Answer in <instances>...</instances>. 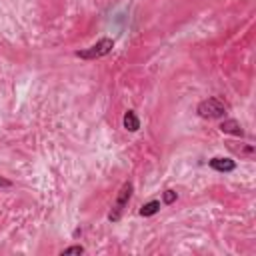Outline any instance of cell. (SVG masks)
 I'll return each instance as SVG.
<instances>
[{
    "label": "cell",
    "instance_id": "cell-8",
    "mask_svg": "<svg viewBox=\"0 0 256 256\" xmlns=\"http://www.w3.org/2000/svg\"><path fill=\"white\" fill-rule=\"evenodd\" d=\"M60 254H62V256H68V254H84V246H80V244H74V246H68V248H64Z\"/></svg>",
    "mask_w": 256,
    "mask_h": 256
},
{
    "label": "cell",
    "instance_id": "cell-9",
    "mask_svg": "<svg viewBox=\"0 0 256 256\" xmlns=\"http://www.w3.org/2000/svg\"><path fill=\"white\" fill-rule=\"evenodd\" d=\"M176 198H178V194H176L174 190H164V194H162L164 204H174V202H176Z\"/></svg>",
    "mask_w": 256,
    "mask_h": 256
},
{
    "label": "cell",
    "instance_id": "cell-2",
    "mask_svg": "<svg viewBox=\"0 0 256 256\" xmlns=\"http://www.w3.org/2000/svg\"><path fill=\"white\" fill-rule=\"evenodd\" d=\"M132 192H134V184L130 180L124 182L120 192H118V196H116V200H114V204H112V210L108 212V220L110 222H118L122 218V212L126 210V206H128V202L132 198Z\"/></svg>",
    "mask_w": 256,
    "mask_h": 256
},
{
    "label": "cell",
    "instance_id": "cell-5",
    "mask_svg": "<svg viewBox=\"0 0 256 256\" xmlns=\"http://www.w3.org/2000/svg\"><path fill=\"white\" fill-rule=\"evenodd\" d=\"M220 132H224V134H232V136H244V130H242L240 122H238V120H232V118L220 122Z\"/></svg>",
    "mask_w": 256,
    "mask_h": 256
},
{
    "label": "cell",
    "instance_id": "cell-3",
    "mask_svg": "<svg viewBox=\"0 0 256 256\" xmlns=\"http://www.w3.org/2000/svg\"><path fill=\"white\" fill-rule=\"evenodd\" d=\"M114 48V40L112 38H100L96 44H92L90 48H84V50H78L76 56L82 58V60H96V58H102L106 54H110Z\"/></svg>",
    "mask_w": 256,
    "mask_h": 256
},
{
    "label": "cell",
    "instance_id": "cell-6",
    "mask_svg": "<svg viewBox=\"0 0 256 256\" xmlns=\"http://www.w3.org/2000/svg\"><path fill=\"white\" fill-rule=\"evenodd\" d=\"M124 128L128 130V132H136L138 128H140V120H138V116H136V112L134 110H128L126 114H124Z\"/></svg>",
    "mask_w": 256,
    "mask_h": 256
},
{
    "label": "cell",
    "instance_id": "cell-1",
    "mask_svg": "<svg viewBox=\"0 0 256 256\" xmlns=\"http://www.w3.org/2000/svg\"><path fill=\"white\" fill-rule=\"evenodd\" d=\"M196 112H198L200 118H208V120H212V118H222V116L228 112V104L222 102V100L216 98V96H210V98L202 100V102L196 106Z\"/></svg>",
    "mask_w": 256,
    "mask_h": 256
},
{
    "label": "cell",
    "instance_id": "cell-7",
    "mask_svg": "<svg viewBox=\"0 0 256 256\" xmlns=\"http://www.w3.org/2000/svg\"><path fill=\"white\" fill-rule=\"evenodd\" d=\"M158 210H160V202H158V200H150V202L142 204V208H140V216L148 218V216H154Z\"/></svg>",
    "mask_w": 256,
    "mask_h": 256
},
{
    "label": "cell",
    "instance_id": "cell-10",
    "mask_svg": "<svg viewBox=\"0 0 256 256\" xmlns=\"http://www.w3.org/2000/svg\"><path fill=\"white\" fill-rule=\"evenodd\" d=\"M0 186H12V182H10V180H4V178H0Z\"/></svg>",
    "mask_w": 256,
    "mask_h": 256
},
{
    "label": "cell",
    "instance_id": "cell-4",
    "mask_svg": "<svg viewBox=\"0 0 256 256\" xmlns=\"http://www.w3.org/2000/svg\"><path fill=\"white\" fill-rule=\"evenodd\" d=\"M208 166L216 172H232L236 168V162L230 160V158H222V156H216L212 160H208Z\"/></svg>",
    "mask_w": 256,
    "mask_h": 256
}]
</instances>
